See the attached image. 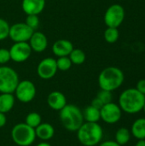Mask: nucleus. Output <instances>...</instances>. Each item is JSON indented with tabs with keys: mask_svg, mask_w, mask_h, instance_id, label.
Wrapping results in <instances>:
<instances>
[{
	"mask_svg": "<svg viewBox=\"0 0 145 146\" xmlns=\"http://www.w3.org/2000/svg\"><path fill=\"white\" fill-rule=\"evenodd\" d=\"M119 106L122 112L133 115L143 110L145 104V95L136 88L123 91L119 97Z\"/></svg>",
	"mask_w": 145,
	"mask_h": 146,
	"instance_id": "nucleus-1",
	"label": "nucleus"
},
{
	"mask_svg": "<svg viewBox=\"0 0 145 146\" xmlns=\"http://www.w3.org/2000/svg\"><path fill=\"white\" fill-rule=\"evenodd\" d=\"M103 127L98 122H84L77 130V138L84 146H96L102 142Z\"/></svg>",
	"mask_w": 145,
	"mask_h": 146,
	"instance_id": "nucleus-2",
	"label": "nucleus"
},
{
	"mask_svg": "<svg viewBox=\"0 0 145 146\" xmlns=\"http://www.w3.org/2000/svg\"><path fill=\"white\" fill-rule=\"evenodd\" d=\"M61 123L67 130L77 132V130L85 122L82 110L74 104H68L59 111Z\"/></svg>",
	"mask_w": 145,
	"mask_h": 146,
	"instance_id": "nucleus-3",
	"label": "nucleus"
},
{
	"mask_svg": "<svg viewBox=\"0 0 145 146\" xmlns=\"http://www.w3.org/2000/svg\"><path fill=\"white\" fill-rule=\"evenodd\" d=\"M125 80L122 70L117 67L104 68L98 76V85L102 90L113 92L120 88Z\"/></svg>",
	"mask_w": 145,
	"mask_h": 146,
	"instance_id": "nucleus-4",
	"label": "nucleus"
},
{
	"mask_svg": "<svg viewBox=\"0 0 145 146\" xmlns=\"http://www.w3.org/2000/svg\"><path fill=\"white\" fill-rule=\"evenodd\" d=\"M11 139L13 142L19 146H30L36 139L35 129L27 124L18 123L11 130Z\"/></svg>",
	"mask_w": 145,
	"mask_h": 146,
	"instance_id": "nucleus-5",
	"label": "nucleus"
},
{
	"mask_svg": "<svg viewBox=\"0 0 145 146\" xmlns=\"http://www.w3.org/2000/svg\"><path fill=\"white\" fill-rule=\"evenodd\" d=\"M19 76L10 67L0 66V93H14L18 83Z\"/></svg>",
	"mask_w": 145,
	"mask_h": 146,
	"instance_id": "nucleus-6",
	"label": "nucleus"
},
{
	"mask_svg": "<svg viewBox=\"0 0 145 146\" xmlns=\"http://www.w3.org/2000/svg\"><path fill=\"white\" fill-rule=\"evenodd\" d=\"M125 19V9L118 3L109 6L104 14V23L108 27L118 28Z\"/></svg>",
	"mask_w": 145,
	"mask_h": 146,
	"instance_id": "nucleus-7",
	"label": "nucleus"
},
{
	"mask_svg": "<svg viewBox=\"0 0 145 146\" xmlns=\"http://www.w3.org/2000/svg\"><path fill=\"white\" fill-rule=\"evenodd\" d=\"M14 93L18 101L23 104H27L34 99L36 96V87L32 81L24 80L19 81Z\"/></svg>",
	"mask_w": 145,
	"mask_h": 146,
	"instance_id": "nucleus-8",
	"label": "nucleus"
},
{
	"mask_svg": "<svg viewBox=\"0 0 145 146\" xmlns=\"http://www.w3.org/2000/svg\"><path fill=\"white\" fill-rule=\"evenodd\" d=\"M34 30L28 27L25 22L15 23L9 27V37L15 42H28Z\"/></svg>",
	"mask_w": 145,
	"mask_h": 146,
	"instance_id": "nucleus-9",
	"label": "nucleus"
},
{
	"mask_svg": "<svg viewBox=\"0 0 145 146\" xmlns=\"http://www.w3.org/2000/svg\"><path fill=\"white\" fill-rule=\"evenodd\" d=\"M101 120L107 124H115L120 121L122 116V110L119 104L113 102L104 104L100 110Z\"/></svg>",
	"mask_w": 145,
	"mask_h": 146,
	"instance_id": "nucleus-10",
	"label": "nucleus"
},
{
	"mask_svg": "<svg viewBox=\"0 0 145 146\" xmlns=\"http://www.w3.org/2000/svg\"><path fill=\"white\" fill-rule=\"evenodd\" d=\"M9 50L11 60L15 62H26L32 51L28 42H15Z\"/></svg>",
	"mask_w": 145,
	"mask_h": 146,
	"instance_id": "nucleus-11",
	"label": "nucleus"
},
{
	"mask_svg": "<svg viewBox=\"0 0 145 146\" xmlns=\"http://www.w3.org/2000/svg\"><path fill=\"white\" fill-rule=\"evenodd\" d=\"M57 70L56 60L52 57H46L41 60L37 67V74L43 80L52 79Z\"/></svg>",
	"mask_w": 145,
	"mask_h": 146,
	"instance_id": "nucleus-12",
	"label": "nucleus"
},
{
	"mask_svg": "<svg viewBox=\"0 0 145 146\" xmlns=\"http://www.w3.org/2000/svg\"><path fill=\"white\" fill-rule=\"evenodd\" d=\"M28 44L32 51L39 53L46 50L48 46V39L44 33L38 31H34L28 40Z\"/></svg>",
	"mask_w": 145,
	"mask_h": 146,
	"instance_id": "nucleus-13",
	"label": "nucleus"
},
{
	"mask_svg": "<svg viewBox=\"0 0 145 146\" xmlns=\"http://www.w3.org/2000/svg\"><path fill=\"white\" fill-rule=\"evenodd\" d=\"M47 104L50 109L56 111H60L67 105V98L62 92L54 91L48 95Z\"/></svg>",
	"mask_w": 145,
	"mask_h": 146,
	"instance_id": "nucleus-14",
	"label": "nucleus"
},
{
	"mask_svg": "<svg viewBox=\"0 0 145 146\" xmlns=\"http://www.w3.org/2000/svg\"><path fill=\"white\" fill-rule=\"evenodd\" d=\"M45 7V0H22L21 8L26 15L40 14Z\"/></svg>",
	"mask_w": 145,
	"mask_h": 146,
	"instance_id": "nucleus-15",
	"label": "nucleus"
},
{
	"mask_svg": "<svg viewBox=\"0 0 145 146\" xmlns=\"http://www.w3.org/2000/svg\"><path fill=\"white\" fill-rule=\"evenodd\" d=\"M73 49L72 42L68 39H58L52 45V52L57 57L68 56Z\"/></svg>",
	"mask_w": 145,
	"mask_h": 146,
	"instance_id": "nucleus-16",
	"label": "nucleus"
},
{
	"mask_svg": "<svg viewBox=\"0 0 145 146\" xmlns=\"http://www.w3.org/2000/svg\"><path fill=\"white\" fill-rule=\"evenodd\" d=\"M35 134L36 138H38L43 141H47L53 138L55 134V128L50 123L42 122L35 128Z\"/></svg>",
	"mask_w": 145,
	"mask_h": 146,
	"instance_id": "nucleus-17",
	"label": "nucleus"
},
{
	"mask_svg": "<svg viewBox=\"0 0 145 146\" xmlns=\"http://www.w3.org/2000/svg\"><path fill=\"white\" fill-rule=\"evenodd\" d=\"M15 98L13 93L0 94V112L9 113L15 106Z\"/></svg>",
	"mask_w": 145,
	"mask_h": 146,
	"instance_id": "nucleus-18",
	"label": "nucleus"
},
{
	"mask_svg": "<svg viewBox=\"0 0 145 146\" xmlns=\"http://www.w3.org/2000/svg\"><path fill=\"white\" fill-rule=\"evenodd\" d=\"M130 131L137 139H145V118H138L134 121Z\"/></svg>",
	"mask_w": 145,
	"mask_h": 146,
	"instance_id": "nucleus-19",
	"label": "nucleus"
},
{
	"mask_svg": "<svg viewBox=\"0 0 145 146\" xmlns=\"http://www.w3.org/2000/svg\"><path fill=\"white\" fill-rule=\"evenodd\" d=\"M82 114L85 122H98L101 120L100 110H97L91 105L86 106L82 111Z\"/></svg>",
	"mask_w": 145,
	"mask_h": 146,
	"instance_id": "nucleus-20",
	"label": "nucleus"
},
{
	"mask_svg": "<svg viewBox=\"0 0 145 146\" xmlns=\"http://www.w3.org/2000/svg\"><path fill=\"white\" fill-rule=\"evenodd\" d=\"M131 131L126 127H121L119 128L115 136V141L118 143L121 146L126 145L131 139Z\"/></svg>",
	"mask_w": 145,
	"mask_h": 146,
	"instance_id": "nucleus-21",
	"label": "nucleus"
},
{
	"mask_svg": "<svg viewBox=\"0 0 145 146\" xmlns=\"http://www.w3.org/2000/svg\"><path fill=\"white\" fill-rule=\"evenodd\" d=\"M69 59L71 60L73 64L75 65H80L83 64L85 61L86 56L85 53L81 49H73L71 53L68 56Z\"/></svg>",
	"mask_w": 145,
	"mask_h": 146,
	"instance_id": "nucleus-22",
	"label": "nucleus"
},
{
	"mask_svg": "<svg viewBox=\"0 0 145 146\" xmlns=\"http://www.w3.org/2000/svg\"><path fill=\"white\" fill-rule=\"evenodd\" d=\"M25 123L35 129L39 124L42 123V117L37 112H31L26 116Z\"/></svg>",
	"mask_w": 145,
	"mask_h": 146,
	"instance_id": "nucleus-23",
	"label": "nucleus"
},
{
	"mask_svg": "<svg viewBox=\"0 0 145 146\" xmlns=\"http://www.w3.org/2000/svg\"><path fill=\"white\" fill-rule=\"evenodd\" d=\"M104 39L109 43V44H114L115 43L119 37H120V33L118 28L116 27H108L105 31H104Z\"/></svg>",
	"mask_w": 145,
	"mask_h": 146,
	"instance_id": "nucleus-24",
	"label": "nucleus"
},
{
	"mask_svg": "<svg viewBox=\"0 0 145 146\" xmlns=\"http://www.w3.org/2000/svg\"><path fill=\"white\" fill-rule=\"evenodd\" d=\"M73 63L71 62V60L69 59L68 56H62V57H58V59L56 60V66H57V69L61 70V71H68V69L71 68Z\"/></svg>",
	"mask_w": 145,
	"mask_h": 146,
	"instance_id": "nucleus-25",
	"label": "nucleus"
},
{
	"mask_svg": "<svg viewBox=\"0 0 145 146\" xmlns=\"http://www.w3.org/2000/svg\"><path fill=\"white\" fill-rule=\"evenodd\" d=\"M25 23L32 30L36 31L39 26V18L37 15H26Z\"/></svg>",
	"mask_w": 145,
	"mask_h": 146,
	"instance_id": "nucleus-26",
	"label": "nucleus"
},
{
	"mask_svg": "<svg viewBox=\"0 0 145 146\" xmlns=\"http://www.w3.org/2000/svg\"><path fill=\"white\" fill-rule=\"evenodd\" d=\"M9 24L4 19L0 18V40H3L9 37Z\"/></svg>",
	"mask_w": 145,
	"mask_h": 146,
	"instance_id": "nucleus-27",
	"label": "nucleus"
},
{
	"mask_svg": "<svg viewBox=\"0 0 145 146\" xmlns=\"http://www.w3.org/2000/svg\"><path fill=\"white\" fill-rule=\"evenodd\" d=\"M97 98H99L103 104H109L112 102L113 99V95H112V92L109 91H106V90H100L97 95Z\"/></svg>",
	"mask_w": 145,
	"mask_h": 146,
	"instance_id": "nucleus-28",
	"label": "nucleus"
},
{
	"mask_svg": "<svg viewBox=\"0 0 145 146\" xmlns=\"http://www.w3.org/2000/svg\"><path fill=\"white\" fill-rule=\"evenodd\" d=\"M11 60L9 50L5 48H0V65H4Z\"/></svg>",
	"mask_w": 145,
	"mask_h": 146,
	"instance_id": "nucleus-29",
	"label": "nucleus"
},
{
	"mask_svg": "<svg viewBox=\"0 0 145 146\" xmlns=\"http://www.w3.org/2000/svg\"><path fill=\"white\" fill-rule=\"evenodd\" d=\"M136 89L140 92L142 94L145 95V80L143 79V80H140L138 81L137 83V86H136Z\"/></svg>",
	"mask_w": 145,
	"mask_h": 146,
	"instance_id": "nucleus-30",
	"label": "nucleus"
},
{
	"mask_svg": "<svg viewBox=\"0 0 145 146\" xmlns=\"http://www.w3.org/2000/svg\"><path fill=\"white\" fill-rule=\"evenodd\" d=\"M91 106H93L94 108L97 109V110H101V109H102V107H103L104 104H103V102H102L99 98H97L96 97V98L91 101Z\"/></svg>",
	"mask_w": 145,
	"mask_h": 146,
	"instance_id": "nucleus-31",
	"label": "nucleus"
},
{
	"mask_svg": "<svg viewBox=\"0 0 145 146\" xmlns=\"http://www.w3.org/2000/svg\"><path fill=\"white\" fill-rule=\"evenodd\" d=\"M98 146H121L118 143H116L115 140H106L103 142H101Z\"/></svg>",
	"mask_w": 145,
	"mask_h": 146,
	"instance_id": "nucleus-32",
	"label": "nucleus"
},
{
	"mask_svg": "<svg viewBox=\"0 0 145 146\" xmlns=\"http://www.w3.org/2000/svg\"><path fill=\"white\" fill-rule=\"evenodd\" d=\"M7 122V117H6V114L0 112V128L3 127L6 125Z\"/></svg>",
	"mask_w": 145,
	"mask_h": 146,
	"instance_id": "nucleus-33",
	"label": "nucleus"
},
{
	"mask_svg": "<svg viewBox=\"0 0 145 146\" xmlns=\"http://www.w3.org/2000/svg\"><path fill=\"white\" fill-rule=\"evenodd\" d=\"M135 146H145V139H138Z\"/></svg>",
	"mask_w": 145,
	"mask_h": 146,
	"instance_id": "nucleus-34",
	"label": "nucleus"
},
{
	"mask_svg": "<svg viewBox=\"0 0 145 146\" xmlns=\"http://www.w3.org/2000/svg\"><path fill=\"white\" fill-rule=\"evenodd\" d=\"M36 146H51L49 143H47L46 141H43V142H41V143H39V144H38Z\"/></svg>",
	"mask_w": 145,
	"mask_h": 146,
	"instance_id": "nucleus-35",
	"label": "nucleus"
},
{
	"mask_svg": "<svg viewBox=\"0 0 145 146\" xmlns=\"http://www.w3.org/2000/svg\"><path fill=\"white\" fill-rule=\"evenodd\" d=\"M143 111L144 112V114H145V104H144V108H143Z\"/></svg>",
	"mask_w": 145,
	"mask_h": 146,
	"instance_id": "nucleus-36",
	"label": "nucleus"
}]
</instances>
